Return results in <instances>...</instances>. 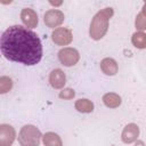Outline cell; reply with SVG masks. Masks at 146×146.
Masks as SVG:
<instances>
[{"mask_svg": "<svg viewBox=\"0 0 146 146\" xmlns=\"http://www.w3.org/2000/svg\"><path fill=\"white\" fill-rule=\"evenodd\" d=\"M1 54L11 62L26 66L36 65L42 58V43L31 29L22 25L9 26L0 39Z\"/></svg>", "mask_w": 146, "mask_h": 146, "instance_id": "cell-1", "label": "cell"}, {"mask_svg": "<svg viewBox=\"0 0 146 146\" xmlns=\"http://www.w3.org/2000/svg\"><path fill=\"white\" fill-rule=\"evenodd\" d=\"M114 10L111 7H106L99 10L91 19L89 27V35L94 40H100L108 30L110 18L113 16Z\"/></svg>", "mask_w": 146, "mask_h": 146, "instance_id": "cell-2", "label": "cell"}, {"mask_svg": "<svg viewBox=\"0 0 146 146\" xmlns=\"http://www.w3.org/2000/svg\"><path fill=\"white\" fill-rule=\"evenodd\" d=\"M41 138V131L33 124L23 125L18 133V143L21 146H39Z\"/></svg>", "mask_w": 146, "mask_h": 146, "instance_id": "cell-3", "label": "cell"}, {"mask_svg": "<svg viewBox=\"0 0 146 146\" xmlns=\"http://www.w3.org/2000/svg\"><path fill=\"white\" fill-rule=\"evenodd\" d=\"M58 59L62 65L71 67V66H74L79 62L80 54L75 48L64 47L58 51Z\"/></svg>", "mask_w": 146, "mask_h": 146, "instance_id": "cell-4", "label": "cell"}, {"mask_svg": "<svg viewBox=\"0 0 146 146\" xmlns=\"http://www.w3.org/2000/svg\"><path fill=\"white\" fill-rule=\"evenodd\" d=\"M51 39L57 46H67L73 40V33L68 27H57L52 31Z\"/></svg>", "mask_w": 146, "mask_h": 146, "instance_id": "cell-5", "label": "cell"}, {"mask_svg": "<svg viewBox=\"0 0 146 146\" xmlns=\"http://www.w3.org/2000/svg\"><path fill=\"white\" fill-rule=\"evenodd\" d=\"M65 19L64 13L59 9H49L46 11L44 16H43V22L44 24L50 27V29H57Z\"/></svg>", "mask_w": 146, "mask_h": 146, "instance_id": "cell-6", "label": "cell"}, {"mask_svg": "<svg viewBox=\"0 0 146 146\" xmlns=\"http://www.w3.org/2000/svg\"><path fill=\"white\" fill-rule=\"evenodd\" d=\"M16 138V131L10 124L0 125V146H11Z\"/></svg>", "mask_w": 146, "mask_h": 146, "instance_id": "cell-7", "label": "cell"}, {"mask_svg": "<svg viewBox=\"0 0 146 146\" xmlns=\"http://www.w3.org/2000/svg\"><path fill=\"white\" fill-rule=\"evenodd\" d=\"M138 136H139V127L136 123H129L123 128L121 133V139L124 144H131L138 139Z\"/></svg>", "mask_w": 146, "mask_h": 146, "instance_id": "cell-8", "label": "cell"}, {"mask_svg": "<svg viewBox=\"0 0 146 146\" xmlns=\"http://www.w3.org/2000/svg\"><path fill=\"white\" fill-rule=\"evenodd\" d=\"M21 19H22L23 24L25 25V27H27V29H34V27H36V25L39 23L38 14L31 8H23L22 9Z\"/></svg>", "mask_w": 146, "mask_h": 146, "instance_id": "cell-9", "label": "cell"}, {"mask_svg": "<svg viewBox=\"0 0 146 146\" xmlns=\"http://www.w3.org/2000/svg\"><path fill=\"white\" fill-rule=\"evenodd\" d=\"M49 83L54 89H62L66 83V75L60 68H55L49 74Z\"/></svg>", "mask_w": 146, "mask_h": 146, "instance_id": "cell-10", "label": "cell"}, {"mask_svg": "<svg viewBox=\"0 0 146 146\" xmlns=\"http://www.w3.org/2000/svg\"><path fill=\"white\" fill-rule=\"evenodd\" d=\"M100 70L105 75H115L119 71V65L116 63L115 59L111 58V57H106L103 58L100 62Z\"/></svg>", "mask_w": 146, "mask_h": 146, "instance_id": "cell-11", "label": "cell"}, {"mask_svg": "<svg viewBox=\"0 0 146 146\" xmlns=\"http://www.w3.org/2000/svg\"><path fill=\"white\" fill-rule=\"evenodd\" d=\"M103 103L108 108H116L121 105L122 98L120 95H117L115 92H107L103 96Z\"/></svg>", "mask_w": 146, "mask_h": 146, "instance_id": "cell-12", "label": "cell"}, {"mask_svg": "<svg viewBox=\"0 0 146 146\" xmlns=\"http://www.w3.org/2000/svg\"><path fill=\"white\" fill-rule=\"evenodd\" d=\"M42 143L44 146H63V141L60 137L52 131L46 132L42 136Z\"/></svg>", "mask_w": 146, "mask_h": 146, "instance_id": "cell-13", "label": "cell"}, {"mask_svg": "<svg viewBox=\"0 0 146 146\" xmlns=\"http://www.w3.org/2000/svg\"><path fill=\"white\" fill-rule=\"evenodd\" d=\"M74 107L80 113H91L94 111V103L87 98H80L75 102Z\"/></svg>", "mask_w": 146, "mask_h": 146, "instance_id": "cell-14", "label": "cell"}, {"mask_svg": "<svg viewBox=\"0 0 146 146\" xmlns=\"http://www.w3.org/2000/svg\"><path fill=\"white\" fill-rule=\"evenodd\" d=\"M131 43L137 49H145L146 48V33L135 32L131 36Z\"/></svg>", "mask_w": 146, "mask_h": 146, "instance_id": "cell-15", "label": "cell"}, {"mask_svg": "<svg viewBox=\"0 0 146 146\" xmlns=\"http://www.w3.org/2000/svg\"><path fill=\"white\" fill-rule=\"evenodd\" d=\"M13 88V80L8 76H1L0 78V92L6 94Z\"/></svg>", "mask_w": 146, "mask_h": 146, "instance_id": "cell-16", "label": "cell"}, {"mask_svg": "<svg viewBox=\"0 0 146 146\" xmlns=\"http://www.w3.org/2000/svg\"><path fill=\"white\" fill-rule=\"evenodd\" d=\"M135 26L138 30V32H143V31L146 30V16H144L141 11L136 16Z\"/></svg>", "mask_w": 146, "mask_h": 146, "instance_id": "cell-17", "label": "cell"}, {"mask_svg": "<svg viewBox=\"0 0 146 146\" xmlns=\"http://www.w3.org/2000/svg\"><path fill=\"white\" fill-rule=\"evenodd\" d=\"M74 96H75V91H74L72 88H64V89H62V91H59V94H58V97H59L60 99H66V100L73 99Z\"/></svg>", "mask_w": 146, "mask_h": 146, "instance_id": "cell-18", "label": "cell"}, {"mask_svg": "<svg viewBox=\"0 0 146 146\" xmlns=\"http://www.w3.org/2000/svg\"><path fill=\"white\" fill-rule=\"evenodd\" d=\"M135 146H145V143L143 140H136Z\"/></svg>", "mask_w": 146, "mask_h": 146, "instance_id": "cell-19", "label": "cell"}, {"mask_svg": "<svg viewBox=\"0 0 146 146\" xmlns=\"http://www.w3.org/2000/svg\"><path fill=\"white\" fill-rule=\"evenodd\" d=\"M49 3H50V5H52V6H55V7H57V6H60L63 2H62V1H59V2H52V1H50Z\"/></svg>", "mask_w": 146, "mask_h": 146, "instance_id": "cell-20", "label": "cell"}, {"mask_svg": "<svg viewBox=\"0 0 146 146\" xmlns=\"http://www.w3.org/2000/svg\"><path fill=\"white\" fill-rule=\"evenodd\" d=\"M141 13H143V15H144V16H146V2H145V3H144V6H143Z\"/></svg>", "mask_w": 146, "mask_h": 146, "instance_id": "cell-21", "label": "cell"}]
</instances>
